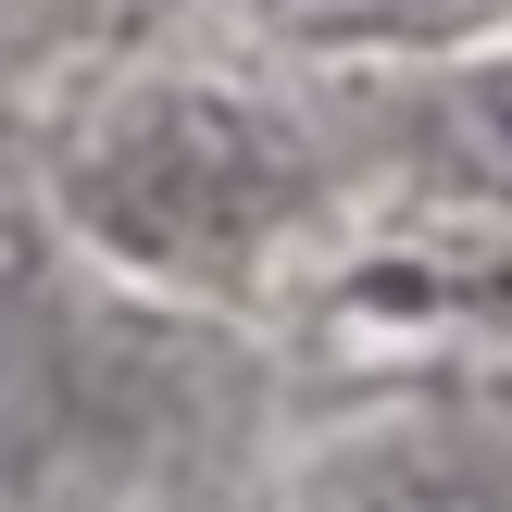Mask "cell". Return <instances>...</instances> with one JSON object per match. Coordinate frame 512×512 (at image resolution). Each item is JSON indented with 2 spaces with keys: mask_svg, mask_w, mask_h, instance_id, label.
<instances>
[{
  "mask_svg": "<svg viewBox=\"0 0 512 512\" xmlns=\"http://www.w3.org/2000/svg\"><path fill=\"white\" fill-rule=\"evenodd\" d=\"M288 50H475L512 25V0H250Z\"/></svg>",
  "mask_w": 512,
  "mask_h": 512,
  "instance_id": "obj_3",
  "label": "cell"
},
{
  "mask_svg": "<svg viewBox=\"0 0 512 512\" xmlns=\"http://www.w3.org/2000/svg\"><path fill=\"white\" fill-rule=\"evenodd\" d=\"M313 188L325 175L300 125L213 88V75L125 88L63 163V213L88 225V250L125 263L138 288H188V300L250 288L288 250V225L313 213Z\"/></svg>",
  "mask_w": 512,
  "mask_h": 512,
  "instance_id": "obj_1",
  "label": "cell"
},
{
  "mask_svg": "<svg viewBox=\"0 0 512 512\" xmlns=\"http://www.w3.org/2000/svg\"><path fill=\"white\" fill-rule=\"evenodd\" d=\"M275 512H512V425L488 413H375L325 438Z\"/></svg>",
  "mask_w": 512,
  "mask_h": 512,
  "instance_id": "obj_2",
  "label": "cell"
},
{
  "mask_svg": "<svg viewBox=\"0 0 512 512\" xmlns=\"http://www.w3.org/2000/svg\"><path fill=\"white\" fill-rule=\"evenodd\" d=\"M88 13H100V25H138V13H163V0H88Z\"/></svg>",
  "mask_w": 512,
  "mask_h": 512,
  "instance_id": "obj_4",
  "label": "cell"
}]
</instances>
